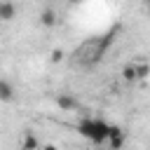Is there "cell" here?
I'll return each mask as SVG.
<instances>
[{"label":"cell","instance_id":"52a82bcc","mask_svg":"<svg viewBox=\"0 0 150 150\" xmlns=\"http://www.w3.org/2000/svg\"><path fill=\"white\" fill-rule=\"evenodd\" d=\"M148 75H150V63H136V77L145 80Z\"/></svg>","mask_w":150,"mask_h":150},{"label":"cell","instance_id":"5b68a950","mask_svg":"<svg viewBox=\"0 0 150 150\" xmlns=\"http://www.w3.org/2000/svg\"><path fill=\"white\" fill-rule=\"evenodd\" d=\"M14 98V84L9 80H0V101H12Z\"/></svg>","mask_w":150,"mask_h":150},{"label":"cell","instance_id":"7c38bea8","mask_svg":"<svg viewBox=\"0 0 150 150\" xmlns=\"http://www.w3.org/2000/svg\"><path fill=\"white\" fill-rule=\"evenodd\" d=\"M68 2H70V5H80L82 0H68Z\"/></svg>","mask_w":150,"mask_h":150},{"label":"cell","instance_id":"9c48e42d","mask_svg":"<svg viewBox=\"0 0 150 150\" xmlns=\"http://www.w3.org/2000/svg\"><path fill=\"white\" fill-rule=\"evenodd\" d=\"M108 143H110V148H122V145H124V134H122V136H112V138H108Z\"/></svg>","mask_w":150,"mask_h":150},{"label":"cell","instance_id":"ba28073f","mask_svg":"<svg viewBox=\"0 0 150 150\" xmlns=\"http://www.w3.org/2000/svg\"><path fill=\"white\" fill-rule=\"evenodd\" d=\"M40 143H38V138L33 136V134H26V138H23V143H21V148L23 150H33V148H38Z\"/></svg>","mask_w":150,"mask_h":150},{"label":"cell","instance_id":"4fadbf2b","mask_svg":"<svg viewBox=\"0 0 150 150\" xmlns=\"http://www.w3.org/2000/svg\"><path fill=\"white\" fill-rule=\"evenodd\" d=\"M148 12H150V0H148Z\"/></svg>","mask_w":150,"mask_h":150},{"label":"cell","instance_id":"30bf717a","mask_svg":"<svg viewBox=\"0 0 150 150\" xmlns=\"http://www.w3.org/2000/svg\"><path fill=\"white\" fill-rule=\"evenodd\" d=\"M122 134H124V131H122L117 124H110V127H108V138H112V136H122Z\"/></svg>","mask_w":150,"mask_h":150},{"label":"cell","instance_id":"8992f818","mask_svg":"<svg viewBox=\"0 0 150 150\" xmlns=\"http://www.w3.org/2000/svg\"><path fill=\"white\" fill-rule=\"evenodd\" d=\"M122 77H124L127 82H134V80H138V77H136V63H127V66L122 68Z\"/></svg>","mask_w":150,"mask_h":150},{"label":"cell","instance_id":"6da1fadb","mask_svg":"<svg viewBox=\"0 0 150 150\" xmlns=\"http://www.w3.org/2000/svg\"><path fill=\"white\" fill-rule=\"evenodd\" d=\"M108 122H103V120H94V117H87V120H82L80 124H77V131L84 136V138H89L91 143H105L108 141Z\"/></svg>","mask_w":150,"mask_h":150},{"label":"cell","instance_id":"7a4b0ae2","mask_svg":"<svg viewBox=\"0 0 150 150\" xmlns=\"http://www.w3.org/2000/svg\"><path fill=\"white\" fill-rule=\"evenodd\" d=\"M56 105L63 108V110H77V108H80L77 98L70 96V94H59V96H56Z\"/></svg>","mask_w":150,"mask_h":150},{"label":"cell","instance_id":"8fae6325","mask_svg":"<svg viewBox=\"0 0 150 150\" xmlns=\"http://www.w3.org/2000/svg\"><path fill=\"white\" fill-rule=\"evenodd\" d=\"M52 61H54V63L63 61V49H54V52H52Z\"/></svg>","mask_w":150,"mask_h":150},{"label":"cell","instance_id":"277c9868","mask_svg":"<svg viewBox=\"0 0 150 150\" xmlns=\"http://www.w3.org/2000/svg\"><path fill=\"white\" fill-rule=\"evenodd\" d=\"M40 23H42L45 28H52V26H56V12H54L52 7L42 9V14H40Z\"/></svg>","mask_w":150,"mask_h":150},{"label":"cell","instance_id":"3957f363","mask_svg":"<svg viewBox=\"0 0 150 150\" xmlns=\"http://www.w3.org/2000/svg\"><path fill=\"white\" fill-rule=\"evenodd\" d=\"M14 14H16L14 2H9V0H0V21H12Z\"/></svg>","mask_w":150,"mask_h":150}]
</instances>
